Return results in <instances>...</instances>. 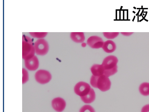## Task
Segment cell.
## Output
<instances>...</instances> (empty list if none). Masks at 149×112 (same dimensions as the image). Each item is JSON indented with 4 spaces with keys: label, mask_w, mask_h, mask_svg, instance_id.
<instances>
[{
    "label": "cell",
    "mask_w": 149,
    "mask_h": 112,
    "mask_svg": "<svg viewBox=\"0 0 149 112\" xmlns=\"http://www.w3.org/2000/svg\"><path fill=\"white\" fill-rule=\"evenodd\" d=\"M117 58L113 55H109L103 60L102 65L104 69V75L109 77L114 75L118 71Z\"/></svg>",
    "instance_id": "obj_1"
},
{
    "label": "cell",
    "mask_w": 149,
    "mask_h": 112,
    "mask_svg": "<svg viewBox=\"0 0 149 112\" xmlns=\"http://www.w3.org/2000/svg\"><path fill=\"white\" fill-rule=\"evenodd\" d=\"M90 83L93 87L97 88L102 92L109 90L111 86L109 78L104 75L99 76L92 75L91 78Z\"/></svg>",
    "instance_id": "obj_2"
},
{
    "label": "cell",
    "mask_w": 149,
    "mask_h": 112,
    "mask_svg": "<svg viewBox=\"0 0 149 112\" xmlns=\"http://www.w3.org/2000/svg\"><path fill=\"white\" fill-rule=\"evenodd\" d=\"M35 52L39 55L43 56L47 54L49 49L47 42L43 38L36 40L34 44Z\"/></svg>",
    "instance_id": "obj_3"
},
{
    "label": "cell",
    "mask_w": 149,
    "mask_h": 112,
    "mask_svg": "<svg viewBox=\"0 0 149 112\" xmlns=\"http://www.w3.org/2000/svg\"><path fill=\"white\" fill-rule=\"evenodd\" d=\"M52 76L48 71L43 69L37 71L35 74V78L38 83L44 84L49 83L51 80Z\"/></svg>",
    "instance_id": "obj_4"
},
{
    "label": "cell",
    "mask_w": 149,
    "mask_h": 112,
    "mask_svg": "<svg viewBox=\"0 0 149 112\" xmlns=\"http://www.w3.org/2000/svg\"><path fill=\"white\" fill-rule=\"evenodd\" d=\"M35 50L32 43L22 42V58L25 60L29 59L35 55Z\"/></svg>",
    "instance_id": "obj_5"
},
{
    "label": "cell",
    "mask_w": 149,
    "mask_h": 112,
    "mask_svg": "<svg viewBox=\"0 0 149 112\" xmlns=\"http://www.w3.org/2000/svg\"><path fill=\"white\" fill-rule=\"evenodd\" d=\"M91 89L90 86L89 84L81 81L77 83L75 85L74 90L76 94L81 97L87 94L90 91Z\"/></svg>",
    "instance_id": "obj_6"
},
{
    "label": "cell",
    "mask_w": 149,
    "mask_h": 112,
    "mask_svg": "<svg viewBox=\"0 0 149 112\" xmlns=\"http://www.w3.org/2000/svg\"><path fill=\"white\" fill-rule=\"evenodd\" d=\"M104 42L100 37L97 36H92L89 37L87 40V44L93 49L102 48Z\"/></svg>",
    "instance_id": "obj_7"
},
{
    "label": "cell",
    "mask_w": 149,
    "mask_h": 112,
    "mask_svg": "<svg viewBox=\"0 0 149 112\" xmlns=\"http://www.w3.org/2000/svg\"><path fill=\"white\" fill-rule=\"evenodd\" d=\"M53 108L57 112H62L65 109L66 104L65 100L60 97L53 99L51 102Z\"/></svg>",
    "instance_id": "obj_8"
},
{
    "label": "cell",
    "mask_w": 149,
    "mask_h": 112,
    "mask_svg": "<svg viewBox=\"0 0 149 112\" xmlns=\"http://www.w3.org/2000/svg\"><path fill=\"white\" fill-rule=\"evenodd\" d=\"M24 65L26 68L31 71L36 70L39 66V62L38 58L34 55L32 57L24 60Z\"/></svg>",
    "instance_id": "obj_9"
},
{
    "label": "cell",
    "mask_w": 149,
    "mask_h": 112,
    "mask_svg": "<svg viewBox=\"0 0 149 112\" xmlns=\"http://www.w3.org/2000/svg\"><path fill=\"white\" fill-rule=\"evenodd\" d=\"M116 48L115 43L111 40H108L104 42L102 48L105 52L110 53L114 52Z\"/></svg>",
    "instance_id": "obj_10"
},
{
    "label": "cell",
    "mask_w": 149,
    "mask_h": 112,
    "mask_svg": "<svg viewBox=\"0 0 149 112\" xmlns=\"http://www.w3.org/2000/svg\"><path fill=\"white\" fill-rule=\"evenodd\" d=\"M71 39L77 43H82L85 39L84 34L82 32H72L70 34Z\"/></svg>",
    "instance_id": "obj_11"
},
{
    "label": "cell",
    "mask_w": 149,
    "mask_h": 112,
    "mask_svg": "<svg viewBox=\"0 0 149 112\" xmlns=\"http://www.w3.org/2000/svg\"><path fill=\"white\" fill-rule=\"evenodd\" d=\"M93 75L99 76L104 75V69L101 64H94L91 68Z\"/></svg>",
    "instance_id": "obj_12"
},
{
    "label": "cell",
    "mask_w": 149,
    "mask_h": 112,
    "mask_svg": "<svg viewBox=\"0 0 149 112\" xmlns=\"http://www.w3.org/2000/svg\"><path fill=\"white\" fill-rule=\"evenodd\" d=\"M95 98V92L94 90L92 89L86 95L81 97V98L82 101L85 103H91L93 102Z\"/></svg>",
    "instance_id": "obj_13"
},
{
    "label": "cell",
    "mask_w": 149,
    "mask_h": 112,
    "mask_svg": "<svg viewBox=\"0 0 149 112\" xmlns=\"http://www.w3.org/2000/svg\"><path fill=\"white\" fill-rule=\"evenodd\" d=\"M140 93L143 96L149 95V83L143 82L139 85V88Z\"/></svg>",
    "instance_id": "obj_14"
},
{
    "label": "cell",
    "mask_w": 149,
    "mask_h": 112,
    "mask_svg": "<svg viewBox=\"0 0 149 112\" xmlns=\"http://www.w3.org/2000/svg\"><path fill=\"white\" fill-rule=\"evenodd\" d=\"M30 35L33 37L39 39L42 38L47 35V32H29Z\"/></svg>",
    "instance_id": "obj_15"
},
{
    "label": "cell",
    "mask_w": 149,
    "mask_h": 112,
    "mask_svg": "<svg viewBox=\"0 0 149 112\" xmlns=\"http://www.w3.org/2000/svg\"><path fill=\"white\" fill-rule=\"evenodd\" d=\"M104 36L106 38L111 39L116 37L118 35V32H104L103 33Z\"/></svg>",
    "instance_id": "obj_16"
},
{
    "label": "cell",
    "mask_w": 149,
    "mask_h": 112,
    "mask_svg": "<svg viewBox=\"0 0 149 112\" xmlns=\"http://www.w3.org/2000/svg\"><path fill=\"white\" fill-rule=\"evenodd\" d=\"M79 112H95L94 109L91 106L86 105L83 106L80 109Z\"/></svg>",
    "instance_id": "obj_17"
},
{
    "label": "cell",
    "mask_w": 149,
    "mask_h": 112,
    "mask_svg": "<svg viewBox=\"0 0 149 112\" xmlns=\"http://www.w3.org/2000/svg\"><path fill=\"white\" fill-rule=\"evenodd\" d=\"M22 83L24 84L27 82L29 79V74L27 71L25 69H22Z\"/></svg>",
    "instance_id": "obj_18"
},
{
    "label": "cell",
    "mask_w": 149,
    "mask_h": 112,
    "mask_svg": "<svg viewBox=\"0 0 149 112\" xmlns=\"http://www.w3.org/2000/svg\"><path fill=\"white\" fill-rule=\"evenodd\" d=\"M22 41L33 43L32 39L29 37L25 35L22 36Z\"/></svg>",
    "instance_id": "obj_19"
},
{
    "label": "cell",
    "mask_w": 149,
    "mask_h": 112,
    "mask_svg": "<svg viewBox=\"0 0 149 112\" xmlns=\"http://www.w3.org/2000/svg\"><path fill=\"white\" fill-rule=\"evenodd\" d=\"M141 112H149V104L143 106Z\"/></svg>",
    "instance_id": "obj_20"
},
{
    "label": "cell",
    "mask_w": 149,
    "mask_h": 112,
    "mask_svg": "<svg viewBox=\"0 0 149 112\" xmlns=\"http://www.w3.org/2000/svg\"><path fill=\"white\" fill-rule=\"evenodd\" d=\"M86 43L85 42H83L81 43V46L83 47H85L86 46Z\"/></svg>",
    "instance_id": "obj_21"
}]
</instances>
